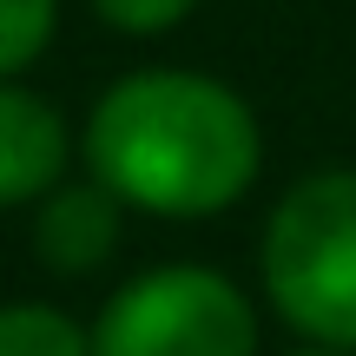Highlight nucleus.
Returning <instances> with one entry per match:
<instances>
[{
	"mask_svg": "<svg viewBox=\"0 0 356 356\" xmlns=\"http://www.w3.org/2000/svg\"><path fill=\"white\" fill-rule=\"evenodd\" d=\"M264 139L251 106L204 73H126L86 119V165L119 204L204 218L251 191Z\"/></svg>",
	"mask_w": 356,
	"mask_h": 356,
	"instance_id": "nucleus-1",
	"label": "nucleus"
},
{
	"mask_svg": "<svg viewBox=\"0 0 356 356\" xmlns=\"http://www.w3.org/2000/svg\"><path fill=\"white\" fill-rule=\"evenodd\" d=\"M264 291L310 343L356 350V165L284 191L264 225Z\"/></svg>",
	"mask_w": 356,
	"mask_h": 356,
	"instance_id": "nucleus-2",
	"label": "nucleus"
},
{
	"mask_svg": "<svg viewBox=\"0 0 356 356\" xmlns=\"http://www.w3.org/2000/svg\"><path fill=\"white\" fill-rule=\"evenodd\" d=\"M92 356H257L251 297L204 264L132 277L99 310Z\"/></svg>",
	"mask_w": 356,
	"mask_h": 356,
	"instance_id": "nucleus-3",
	"label": "nucleus"
},
{
	"mask_svg": "<svg viewBox=\"0 0 356 356\" xmlns=\"http://www.w3.org/2000/svg\"><path fill=\"white\" fill-rule=\"evenodd\" d=\"M66 172V126L40 92L0 79V204H33Z\"/></svg>",
	"mask_w": 356,
	"mask_h": 356,
	"instance_id": "nucleus-4",
	"label": "nucleus"
},
{
	"mask_svg": "<svg viewBox=\"0 0 356 356\" xmlns=\"http://www.w3.org/2000/svg\"><path fill=\"white\" fill-rule=\"evenodd\" d=\"M119 244V198L106 185H60L33 218V251L66 277H86Z\"/></svg>",
	"mask_w": 356,
	"mask_h": 356,
	"instance_id": "nucleus-5",
	"label": "nucleus"
},
{
	"mask_svg": "<svg viewBox=\"0 0 356 356\" xmlns=\"http://www.w3.org/2000/svg\"><path fill=\"white\" fill-rule=\"evenodd\" d=\"M0 356H92V337L66 310L7 304L0 310Z\"/></svg>",
	"mask_w": 356,
	"mask_h": 356,
	"instance_id": "nucleus-6",
	"label": "nucleus"
},
{
	"mask_svg": "<svg viewBox=\"0 0 356 356\" xmlns=\"http://www.w3.org/2000/svg\"><path fill=\"white\" fill-rule=\"evenodd\" d=\"M53 20H60V0H0V79L47 53Z\"/></svg>",
	"mask_w": 356,
	"mask_h": 356,
	"instance_id": "nucleus-7",
	"label": "nucleus"
},
{
	"mask_svg": "<svg viewBox=\"0 0 356 356\" xmlns=\"http://www.w3.org/2000/svg\"><path fill=\"white\" fill-rule=\"evenodd\" d=\"M92 7H99V20H113L119 33H165L198 0H92Z\"/></svg>",
	"mask_w": 356,
	"mask_h": 356,
	"instance_id": "nucleus-8",
	"label": "nucleus"
},
{
	"mask_svg": "<svg viewBox=\"0 0 356 356\" xmlns=\"http://www.w3.org/2000/svg\"><path fill=\"white\" fill-rule=\"evenodd\" d=\"M304 356H343V350H304Z\"/></svg>",
	"mask_w": 356,
	"mask_h": 356,
	"instance_id": "nucleus-9",
	"label": "nucleus"
}]
</instances>
